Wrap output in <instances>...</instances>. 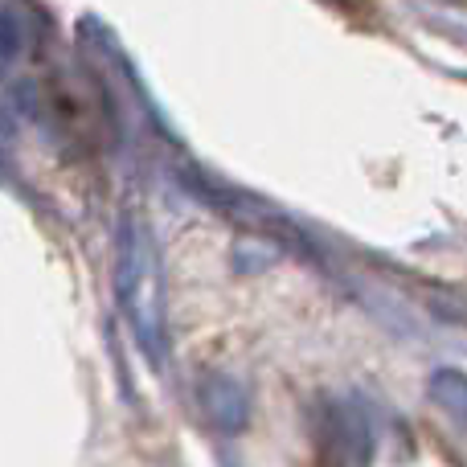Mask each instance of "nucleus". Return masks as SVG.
I'll return each instance as SVG.
<instances>
[{
    "instance_id": "obj_1",
    "label": "nucleus",
    "mask_w": 467,
    "mask_h": 467,
    "mask_svg": "<svg viewBox=\"0 0 467 467\" xmlns=\"http://www.w3.org/2000/svg\"><path fill=\"white\" fill-rule=\"evenodd\" d=\"M119 296L123 312H128L131 328L140 332L148 353L161 357L164 348V296H161V266H156V250L140 222H128L119 250Z\"/></svg>"
}]
</instances>
